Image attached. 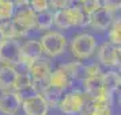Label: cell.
<instances>
[{
	"mask_svg": "<svg viewBox=\"0 0 121 115\" xmlns=\"http://www.w3.org/2000/svg\"><path fill=\"white\" fill-rule=\"evenodd\" d=\"M6 41V37H4V34H3V31H1V28H0V46H1V44Z\"/></svg>",
	"mask_w": 121,
	"mask_h": 115,
	"instance_id": "f546056e",
	"label": "cell"
},
{
	"mask_svg": "<svg viewBox=\"0 0 121 115\" xmlns=\"http://www.w3.org/2000/svg\"><path fill=\"white\" fill-rule=\"evenodd\" d=\"M50 72H52L50 62L48 60H42V58L34 61L33 64H30L27 69V73L31 77V81H38V80L48 79Z\"/></svg>",
	"mask_w": 121,
	"mask_h": 115,
	"instance_id": "8fae6325",
	"label": "cell"
},
{
	"mask_svg": "<svg viewBox=\"0 0 121 115\" xmlns=\"http://www.w3.org/2000/svg\"><path fill=\"white\" fill-rule=\"evenodd\" d=\"M22 108L26 115H46L49 107L41 95H35L27 100H23Z\"/></svg>",
	"mask_w": 121,
	"mask_h": 115,
	"instance_id": "30bf717a",
	"label": "cell"
},
{
	"mask_svg": "<svg viewBox=\"0 0 121 115\" xmlns=\"http://www.w3.org/2000/svg\"><path fill=\"white\" fill-rule=\"evenodd\" d=\"M88 23L97 30H106L113 23V12L104 6L99 7L97 11L90 15Z\"/></svg>",
	"mask_w": 121,
	"mask_h": 115,
	"instance_id": "9c48e42d",
	"label": "cell"
},
{
	"mask_svg": "<svg viewBox=\"0 0 121 115\" xmlns=\"http://www.w3.org/2000/svg\"><path fill=\"white\" fill-rule=\"evenodd\" d=\"M41 96L45 100V103L48 104V107H59L61 99H63V91L56 87L48 85L44 91L41 92Z\"/></svg>",
	"mask_w": 121,
	"mask_h": 115,
	"instance_id": "2e32d148",
	"label": "cell"
},
{
	"mask_svg": "<svg viewBox=\"0 0 121 115\" xmlns=\"http://www.w3.org/2000/svg\"><path fill=\"white\" fill-rule=\"evenodd\" d=\"M53 24V12L46 10V11L38 12L35 15V27L41 28V30H46L50 28Z\"/></svg>",
	"mask_w": 121,
	"mask_h": 115,
	"instance_id": "d6986e66",
	"label": "cell"
},
{
	"mask_svg": "<svg viewBox=\"0 0 121 115\" xmlns=\"http://www.w3.org/2000/svg\"><path fill=\"white\" fill-rule=\"evenodd\" d=\"M30 8L33 10L35 14L48 10V4H46V0H30Z\"/></svg>",
	"mask_w": 121,
	"mask_h": 115,
	"instance_id": "484cf974",
	"label": "cell"
},
{
	"mask_svg": "<svg viewBox=\"0 0 121 115\" xmlns=\"http://www.w3.org/2000/svg\"><path fill=\"white\" fill-rule=\"evenodd\" d=\"M84 115H93L91 112H84Z\"/></svg>",
	"mask_w": 121,
	"mask_h": 115,
	"instance_id": "1f68e13d",
	"label": "cell"
},
{
	"mask_svg": "<svg viewBox=\"0 0 121 115\" xmlns=\"http://www.w3.org/2000/svg\"><path fill=\"white\" fill-rule=\"evenodd\" d=\"M69 0H46V4H48V10H55V11H60L63 8L68 7Z\"/></svg>",
	"mask_w": 121,
	"mask_h": 115,
	"instance_id": "d4e9b609",
	"label": "cell"
},
{
	"mask_svg": "<svg viewBox=\"0 0 121 115\" xmlns=\"http://www.w3.org/2000/svg\"><path fill=\"white\" fill-rule=\"evenodd\" d=\"M86 106V96L80 91H72L68 92L65 96H63L59 108L61 112L67 115H75L82 112Z\"/></svg>",
	"mask_w": 121,
	"mask_h": 115,
	"instance_id": "5b68a950",
	"label": "cell"
},
{
	"mask_svg": "<svg viewBox=\"0 0 121 115\" xmlns=\"http://www.w3.org/2000/svg\"><path fill=\"white\" fill-rule=\"evenodd\" d=\"M86 72H87V77L102 75V73H101V69H99V66L97 65V64H93V65H87V66H86Z\"/></svg>",
	"mask_w": 121,
	"mask_h": 115,
	"instance_id": "83f0119b",
	"label": "cell"
},
{
	"mask_svg": "<svg viewBox=\"0 0 121 115\" xmlns=\"http://www.w3.org/2000/svg\"><path fill=\"white\" fill-rule=\"evenodd\" d=\"M121 0H104V7H106L108 10L113 12L116 10H120Z\"/></svg>",
	"mask_w": 121,
	"mask_h": 115,
	"instance_id": "4316f807",
	"label": "cell"
},
{
	"mask_svg": "<svg viewBox=\"0 0 121 115\" xmlns=\"http://www.w3.org/2000/svg\"><path fill=\"white\" fill-rule=\"evenodd\" d=\"M53 23L59 28H69L73 26H83L88 23L79 7H67L53 14Z\"/></svg>",
	"mask_w": 121,
	"mask_h": 115,
	"instance_id": "6da1fadb",
	"label": "cell"
},
{
	"mask_svg": "<svg viewBox=\"0 0 121 115\" xmlns=\"http://www.w3.org/2000/svg\"><path fill=\"white\" fill-rule=\"evenodd\" d=\"M102 83H104V88L105 92L113 96V93L120 88V75L117 72H108V73H104L102 75Z\"/></svg>",
	"mask_w": 121,
	"mask_h": 115,
	"instance_id": "e0dca14e",
	"label": "cell"
},
{
	"mask_svg": "<svg viewBox=\"0 0 121 115\" xmlns=\"http://www.w3.org/2000/svg\"><path fill=\"white\" fill-rule=\"evenodd\" d=\"M39 45H41L44 53H46L50 57H56L64 52L67 46V39L63 34L52 31V33L45 34L39 39Z\"/></svg>",
	"mask_w": 121,
	"mask_h": 115,
	"instance_id": "277c9868",
	"label": "cell"
},
{
	"mask_svg": "<svg viewBox=\"0 0 121 115\" xmlns=\"http://www.w3.org/2000/svg\"><path fill=\"white\" fill-rule=\"evenodd\" d=\"M22 107V102L19 100L15 92H6L0 98V111L6 115L17 114Z\"/></svg>",
	"mask_w": 121,
	"mask_h": 115,
	"instance_id": "7c38bea8",
	"label": "cell"
},
{
	"mask_svg": "<svg viewBox=\"0 0 121 115\" xmlns=\"http://www.w3.org/2000/svg\"><path fill=\"white\" fill-rule=\"evenodd\" d=\"M0 62L3 65H18L21 62V44L17 39H6L0 46Z\"/></svg>",
	"mask_w": 121,
	"mask_h": 115,
	"instance_id": "8992f818",
	"label": "cell"
},
{
	"mask_svg": "<svg viewBox=\"0 0 121 115\" xmlns=\"http://www.w3.org/2000/svg\"><path fill=\"white\" fill-rule=\"evenodd\" d=\"M1 1H6V3H10V4H14L15 0H1Z\"/></svg>",
	"mask_w": 121,
	"mask_h": 115,
	"instance_id": "4dcf8cb0",
	"label": "cell"
},
{
	"mask_svg": "<svg viewBox=\"0 0 121 115\" xmlns=\"http://www.w3.org/2000/svg\"><path fill=\"white\" fill-rule=\"evenodd\" d=\"M83 87H84L88 96H91V99L101 96L102 93H105L104 83H102V75L86 77L83 80Z\"/></svg>",
	"mask_w": 121,
	"mask_h": 115,
	"instance_id": "5bb4252c",
	"label": "cell"
},
{
	"mask_svg": "<svg viewBox=\"0 0 121 115\" xmlns=\"http://www.w3.org/2000/svg\"><path fill=\"white\" fill-rule=\"evenodd\" d=\"M99 7H102V4H101V0H84V1L82 3V6L79 7V8H80L82 14L84 15V18L88 20L90 15H91L93 12L97 11Z\"/></svg>",
	"mask_w": 121,
	"mask_h": 115,
	"instance_id": "ffe728a7",
	"label": "cell"
},
{
	"mask_svg": "<svg viewBox=\"0 0 121 115\" xmlns=\"http://www.w3.org/2000/svg\"><path fill=\"white\" fill-rule=\"evenodd\" d=\"M42 53L44 52L39 45V41H27L26 44L21 46V62L19 64H26L29 66L34 61L39 60Z\"/></svg>",
	"mask_w": 121,
	"mask_h": 115,
	"instance_id": "ba28073f",
	"label": "cell"
},
{
	"mask_svg": "<svg viewBox=\"0 0 121 115\" xmlns=\"http://www.w3.org/2000/svg\"><path fill=\"white\" fill-rule=\"evenodd\" d=\"M78 1H80V3H83V1H84V0H78Z\"/></svg>",
	"mask_w": 121,
	"mask_h": 115,
	"instance_id": "d6a6232c",
	"label": "cell"
},
{
	"mask_svg": "<svg viewBox=\"0 0 121 115\" xmlns=\"http://www.w3.org/2000/svg\"><path fill=\"white\" fill-rule=\"evenodd\" d=\"M97 49V41L91 34L83 33L76 35L71 42V52L79 60H86Z\"/></svg>",
	"mask_w": 121,
	"mask_h": 115,
	"instance_id": "3957f363",
	"label": "cell"
},
{
	"mask_svg": "<svg viewBox=\"0 0 121 115\" xmlns=\"http://www.w3.org/2000/svg\"><path fill=\"white\" fill-rule=\"evenodd\" d=\"M35 12L31 8H23L15 18H12V35L14 39L25 37L35 27Z\"/></svg>",
	"mask_w": 121,
	"mask_h": 115,
	"instance_id": "7a4b0ae2",
	"label": "cell"
},
{
	"mask_svg": "<svg viewBox=\"0 0 121 115\" xmlns=\"http://www.w3.org/2000/svg\"><path fill=\"white\" fill-rule=\"evenodd\" d=\"M30 4V0H15V3H14V6H18L23 8V7H27Z\"/></svg>",
	"mask_w": 121,
	"mask_h": 115,
	"instance_id": "f1b7e54d",
	"label": "cell"
},
{
	"mask_svg": "<svg viewBox=\"0 0 121 115\" xmlns=\"http://www.w3.org/2000/svg\"><path fill=\"white\" fill-rule=\"evenodd\" d=\"M18 76V71L11 65H1L0 66V89L11 92L14 88L15 80Z\"/></svg>",
	"mask_w": 121,
	"mask_h": 115,
	"instance_id": "4fadbf2b",
	"label": "cell"
},
{
	"mask_svg": "<svg viewBox=\"0 0 121 115\" xmlns=\"http://www.w3.org/2000/svg\"><path fill=\"white\" fill-rule=\"evenodd\" d=\"M14 4L6 3L0 0V20H6V19H11L14 15Z\"/></svg>",
	"mask_w": 121,
	"mask_h": 115,
	"instance_id": "cb8c5ba5",
	"label": "cell"
},
{
	"mask_svg": "<svg viewBox=\"0 0 121 115\" xmlns=\"http://www.w3.org/2000/svg\"><path fill=\"white\" fill-rule=\"evenodd\" d=\"M109 42L116 45V46H120V42H121V20L120 19L113 20V26H112V30L109 33Z\"/></svg>",
	"mask_w": 121,
	"mask_h": 115,
	"instance_id": "44dd1931",
	"label": "cell"
},
{
	"mask_svg": "<svg viewBox=\"0 0 121 115\" xmlns=\"http://www.w3.org/2000/svg\"><path fill=\"white\" fill-rule=\"evenodd\" d=\"M99 61L108 66H118L121 60V49L120 46L110 44V42H105L101 45L98 52Z\"/></svg>",
	"mask_w": 121,
	"mask_h": 115,
	"instance_id": "52a82bcc",
	"label": "cell"
},
{
	"mask_svg": "<svg viewBox=\"0 0 121 115\" xmlns=\"http://www.w3.org/2000/svg\"><path fill=\"white\" fill-rule=\"evenodd\" d=\"M63 71L65 72L68 76L72 79H80L84 80L87 77V72H86V65H83L82 62H69L65 65L60 66Z\"/></svg>",
	"mask_w": 121,
	"mask_h": 115,
	"instance_id": "ac0fdd59",
	"label": "cell"
},
{
	"mask_svg": "<svg viewBox=\"0 0 121 115\" xmlns=\"http://www.w3.org/2000/svg\"><path fill=\"white\" fill-rule=\"evenodd\" d=\"M14 92L17 93V96L19 98V100L21 102H23V100H27V99L33 98V96H35V95H38V92H37V89L34 88L33 83L30 84V85H27V87L22 88V89H19V91H14Z\"/></svg>",
	"mask_w": 121,
	"mask_h": 115,
	"instance_id": "603a6c76",
	"label": "cell"
},
{
	"mask_svg": "<svg viewBox=\"0 0 121 115\" xmlns=\"http://www.w3.org/2000/svg\"><path fill=\"white\" fill-rule=\"evenodd\" d=\"M48 83L52 87H56L59 89H61V91H64L65 88H68L71 85V77L68 76L61 68H59L56 71L50 72V75L48 76Z\"/></svg>",
	"mask_w": 121,
	"mask_h": 115,
	"instance_id": "9a60e30c",
	"label": "cell"
},
{
	"mask_svg": "<svg viewBox=\"0 0 121 115\" xmlns=\"http://www.w3.org/2000/svg\"><path fill=\"white\" fill-rule=\"evenodd\" d=\"M31 84V77L29 75L27 72H25V73H19L18 72V76H17V80H15V84H14V91H19V89H22V88L27 87Z\"/></svg>",
	"mask_w": 121,
	"mask_h": 115,
	"instance_id": "7402d4cb",
	"label": "cell"
}]
</instances>
